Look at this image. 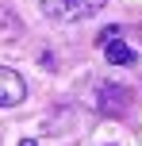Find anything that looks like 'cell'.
Masks as SVG:
<instances>
[{"label": "cell", "mask_w": 142, "mask_h": 146, "mask_svg": "<svg viewBox=\"0 0 142 146\" xmlns=\"http://www.w3.org/2000/svg\"><path fill=\"white\" fill-rule=\"evenodd\" d=\"M108 0H42V12L54 23H81L89 15H96Z\"/></svg>", "instance_id": "1"}, {"label": "cell", "mask_w": 142, "mask_h": 146, "mask_svg": "<svg viewBox=\"0 0 142 146\" xmlns=\"http://www.w3.org/2000/svg\"><path fill=\"white\" fill-rule=\"evenodd\" d=\"M23 96H27V81L15 69L0 66V108H15V104H23Z\"/></svg>", "instance_id": "2"}, {"label": "cell", "mask_w": 142, "mask_h": 146, "mask_svg": "<svg viewBox=\"0 0 142 146\" xmlns=\"http://www.w3.org/2000/svg\"><path fill=\"white\" fill-rule=\"evenodd\" d=\"M96 108L104 111V115H123V111L131 108V92H127V88H119V85H100Z\"/></svg>", "instance_id": "3"}, {"label": "cell", "mask_w": 142, "mask_h": 146, "mask_svg": "<svg viewBox=\"0 0 142 146\" xmlns=\"http://www.w3.org/2000/svg\"><path fill=\"white\" fill-rule=\"evenodd\" d=\"M104 58L112 62V66H135V50H131L123 38H112V42H104Z\"/></svg>", "instance_id": "4"}, {"label": "cell", "mask_w": 142, "mask_h": 146, "mask_svg": "<svg viewBox=\"0 0 142 146\" xmlns=\"http://www.w3.org/2000/svg\"><path fill=\"white\" fill-rule=\"evenodd\" d=\"M23 35V23L15 12H8V8H0V42H15V38Z\"/></svg>", "instance_id": "5"}, {"label": "cell", "mask_w": 142, "mask_h": 146, "mask_svg": "<svg viewBox=\"0 0 142 146\" xmlns=\"http://www.w3.org/2000/svg\"><path fill=\"white\" fill-rule=\"evenodd\" d=\"M19 146H38V142H31V139H23V142H19Z\"/></svg>", "instance_id": "6"}]
</instances>
